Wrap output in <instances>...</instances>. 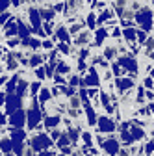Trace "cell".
I'll return each instance as SVG.
<instances>
[{"instance_id": "obj_41", "label": "cell", "mask_w": 154, "mask_h": 156, "mask_svg": "<svg viewBox=\"0 0 154 156\" xmlns=\"http://www.w3.org/2000/svg\"><path fill=\"white\" fill-rule=\"evenodd\" d=\"M149 76L152 78V80H154V65H152V69H150V73H149Z\"/></svg>"}, {"instance_id": "obj_43", "label": "cell", "mask_w": 154, "mask_h": 156, "mask_svg": "<svg viewBox=\"0 0 154 156\" xmlns=\"http://www.w3.org/2000/svg\"><path fill=\"white\" fill-rule=\"evenodd\" d=\"M6 82V76H0V84H4Z\"/></svg>"}, {"instance_id": "obj_17", "label": "cell", "mask_w": 154, "mask_h": 156, "mask_svg": "<svg viewBox=\"0 0 154 156\" xmlns=\"http://www.w3.org/2000/svg\"><path fill=\"white\" fill-rule=\"evenodd\" d=\"M143 47H145V48H143L145 56H147V54H150V52H154V35H147Z\"/></svg>"}, {"instance_id": "obj_29", "label": "cell", "mask_w": 154, "mask_h": 156, "mask_svg": "<svg viewBox=\"0 0 154 156\" xmlns=\"http://www.w3.org/2000/svg\"><path fill=\"white\" fill-rule=\"evenodd\" d=\"M95 17H97V15H95L93 11L87 15V26H89V28H95V24H97V19H95Z\"/></svg>"}, {"instance_id": "obj_22", "label": "cell", "mask_w": 154, "mask_h": 156, "mask_svg": "<svg viewBox=\"0 0 154 156\" xmlns=\"http://www.w3.org/2000/svg\"><path fill=\"white\" fill-rule=\"evenodd\" d=\"M43 62H45V58H43V56H39V54H35V56H32V58H30V65H32V67H39Z\"/></svg>"}, {"instance_id": "obj_18", "label": "cell", "mask_w": 154, "mask_h": 156, "mask_svg": "<svg viewBox=\"0 0 154 156\" xmlns=\"http://www.w3.org/2000/svg\"><path fill=\"white\" fill-rule=\"evenodd\" d=\"M80 136H82V141H84V147H86V149L89 151V149L93 147V134H91V132H82Z\"/></svg>"}, {"instance_id": "obj_28", "label": "cell", "mask_w": 154, "mask_h": 156, "mask_svg": "<svg viewBox=\"0 0 154 156\" xmlns=\"http://www.w3.org/2000/svg\"><path fill=\"white\" fill-rule=\"evenodd\" d=\"M15 34H17V24L8 23V26H6V35L9 37V35H15Z\"/></svg>"}, {"instance_id": "obj_10", "label": "cell", "mask_w": 154, "mask_h": 156, "mask_svg": "<svg viewBox=\"0 0 154 156\" xmlns=\"http://www.w3.org/2000/svg\"><path fill=\"white\" fill-rule=\"evenodd\" d=\"M113 17H115V13H113V11H111V8L108 6V8H104V9L99 13L97 23L102 26V24H106V23H111V21H113Z\"/></svg>"}, {"instance_id": "obj_25", "label": "cell", "mask_w": 154, "mask_h": 156, "mask_svg": "<svg viewBox=\"0 0 154 156\" xmlns=\"http://www.w3.org/2000/svg\"><path fill=\"white\" fill-rule=\"evenodd\" d=\"M50 101V91L48 89H41L39 93V102H48Z\"/></svg>"}, {"instance_id": "obj_2", "label": "cell", "mask_w": 154, "mask_h": 156, "mask_svg": "<svg viewBox=\"0 0 154 156\" xmlns=\"http://www.w3.org/2000/svg\"><path fill=\"white\" fill-rule=\"evenodd\" d=\"M115 63H117L124 73H128V74H132V76H136L138 71H139V62H138V58L132 56L130 52L124 54V56H117V62H115Z\"/></svg>"}, {"instance_id": "obj_35", "label": "cell", "mask_w": 154, "mask_h": 156, "mask_svg": "<svg viewBox=\"0 0 154 156\" xmlns=\"http://www.w3.org/2000/svg\"><path fill=\"white\" fill-rule=\"evenodd\" d=\"M41 47H43V48H47V50H52V48H54V47H52V41H45Z\"/></svg>"}, {"instance_id": "obj_13", "label": "cell", "mask_w": 154, "mask_h": 156, "mask_svg": "<svg viewBox=\"0 0 154 156\" xmlns=\"http://www.w3.org/2000/svg\"><path fill=\"white\" fill-rule=\"evenodd\" d=\"M82 106H84V110H86V117H87V125H89V126H95V125H97V113H95L93 106H91L89 102H84Z\"/></svg>"}, {"instance_id": "obj_42", "label": "cell", "mask_w": 154, "mask_h": 156, "mask_svg": "<svg viewBox=\"0 0 154 156\" xmlns=\"http://www.w3.org/2000/svg\"><path fill=\"white\" fill-rule=\"evenodd\" d=\"M39 156H54V154H52V152H41Z\"/></svg>"}, {"instance_id": "obj_33", "label": "cell", "mask_w": 154, "mask_h": 156, "mask_svg": "<svg viewBox=\"0 0 154 156\" xmlns=\"http://www.w3.org/2000/svg\"><path fill=\"white\" fill-rule=\"evenodd\" d=\"M145 99L150 101V102H154V93L152 91H145Z\"/></svg>"}, {"instance_id": "obj_11", "label": "cell", "mask_w": 154, "mask_h": 156, "mask_svg": "<svg viewBox=\"0 0 154 156\" xmlns=\"http://www.w3.org/2000/svg\"><path fill=\"white\" fill-rule=\"evenodd\" d=\"M110 37V32H108V28H104V26H100L97 32H95V47H102L104 45V41Z\"/></svg>"}, {"instance_id": "obj_46", "label": "cell", "mask_w": 154, "mask_h": 156, "mask_svg": "<svg viewBox=\"0 0 154 156\" xmlns=\"http://www.w3.org/2000/svg\"><path fill=\"white\" fill-rule=\"evenodd\" d=\"M152 93H154V87H152Z\"/></svg>"}, {"instance_id": "obj_27", "label": "cell", "mask_w": 154, "mask_h": 156, "mask_svg": "<svg viewBox=\"0 0 154 156\" xmlns=\"http://www.w3.org/2000/svg\"><path fill=\"white\" fill-rule=\"evenodd\" d=\"M67 143H71V141H69V138H67V134H61L60 138H58V145L63 149V147H67Z\"/></svg>"}, {"instance_id": "obj_14", "label": "cell", "mask_w": 154, "mask_h": 156, "mask_svg": "<svg viewBox=\"0 0 154 156\" xmlns=\"http://www.w3.org/2000/svg\"><path fill=\"white\" fill-rule=\"evenodd\" d=\"M91 39H93L91 32H87V30H82L78 35H76V39H74V45H84V43H89Z\"/></svg>"}, {"instance_id": "obj_24", "label": "cell", "mask_w": 154, "mask_h": 156, "mask_svg": "<svg viewBox=\"0 0 154 156\" xmlns=\"http://www.w3.org/2000/svg\"><path fill=\"white\" fill-rule=\"evenodd\" d=\"M56 71L60 73V76H61V74H65V73L71 71V65H67V63H58L56 65Z\"/></svg>"}, {"instance_id": "obj_3", "label": "cell", "mask_w": 154, "mask_h": 156, "mask_svg": "<svg viewBox=\"0 0 154 156\" xmlns=\"http://www.w3.org/2000/svg\"><path fill=\"white\" fill-rule=\"evenodd\" d=\"M97 130L99 134H113L115 130H117V121H113L110 115H100L97 117Z\"/></svg>"}, {"instance_id": "obj_7", "label": "cell", "mask_w": 154, "mask_h": 156, "mask_svg": "<svg viewBox=\"0 0 154 156\" xmlns=\"http://www.w3.org/2000/svg\"><path fill=\"white\" fill-rule=\"evenodd\" d=\"M30 145H32V149L33 151H45V149H48L50 145H52V140L50 138H47L45 134H35V136H32V140H30Z\"/></svg>"}, {"instance_id": "obj_44", "label": "cell", "mask_w": 154, "mask_h": 156, "mask_svg": "<svg viewBox=\"0 0 154 156\" xmlns=\"http://www.w3.org/2000/svg\"><path fill=\"white\" fill-rule=\"evenodd\" d=\"M150 138H152V141H154V128L150 130Z\"/></svg>"}, {"instance_id": "obj_26", "label": "cell", "mask_w": 154, "mask_h": 156, "mask_svg": "<svg viewBox=\"0 0 154 156\" xmlns=\"http://www.w3.org/2000/svg\"><path fill=\"white\" fill-rule=\"evenodd\" d=\"M138 115H141V117H150L149 106H138Z\"/></svg>"}, {"instance_id": "obj_1", "label": "cell", "mask_w": 154, "mask_h": 156, "mask_svg": "<svg viewBox=\"0 0 154 156\" xmlns=\"http://www.w3.org/2000/svg\"><path fill=\"white\" fill-rule=\"evenodd\" d=\"M134 23L139 26L138 30H141L145 34L152 32V28H154V15H152V9H150L149 4H141V8L136 11V15H134Z\"/></svg>"}, {"instance_id": "obj_31", "label": "cell", "mask_w": 154, "mask_h": 156, "mask_svg": "<svg viewBox=\"0 0 154 156\" xmlns=\"http://www.w3.org/2000/svg\"><path fill=\"white\" fill-rule=\"evenodd\" d=\"M35 76H37V80H43V78H47V76H45V69H43V67H37V69H35Z\"/></svg>"}, {"instance_id": "obj_37", "label": "cell", "mask_w": 154, "mask_h": 156, "mask_svg": "<svg viewBox=\"0 0 154 156\" xmlns=\"http://www.w3.org/2000/svg\"><path fill=\"white\" fill-rule=\"evenodd\" d=\"M45 30H47V34H52V23H47L45 24Z\"/></svg>"}, {"instance_id": "obj_4", "label": "cell", "mask_w": 154, "mask_h": 156, "mask_svg": "<svg viewBox=\"0 0 154 156\" xmlns=\"http://www.w3.org/2000/svg\"><path fill=\"white\" fill-rule=\"evenodd\" d=\"M134 86H136V76H132V74L115 78V87H117V93L119 95H126L128 91L134 89Z\"/></svg>"}, {"instance_id": "obj_32", "label": "cell", "mask_w": 154, "mask_h": 156, "mask_svg": "<svg viewBox=\"0 0 154 156\" xmlns=\"http://www.w3.org/2000/svg\"><path fill=\"white\" fill-rule=\"evenodd\" d=\"M58 50H61L63 54H71V48H69L67 43H60V45H58Z\"/></svg>"}, {"instance_id": "obj_47", "label": "cell", "mask_w": 154, "mask_h": 156, "mask_svg": "<svg viewBox=\"0 0 154 156\" xmlns=\"http://www.w3.org/2000/svg\"><path fill=\"white\" fill-rule=\"evenodd\" d=\"M8 156H11V154H8Z\"/></svg>"}, {"instance_id": "obj_9", "label": "cell", "mask_w": 154, "mask_h": 156, "mask_svg": "<svg viewBox=\"0 0 154 156\" xmlns=\"http://www.w3.org/2000/svg\"><path fill=\"white\" fill-rule=\"evenodd\" d=\"M123 41L128 45H134L136 43V37H138V28H123Z\"/></svg>"}, {"instance_id": "obj_8", "label": "cell", "mask_w": 154, "mask_h": 156, "mask_svg": "<svg viewBox=\"0 0 154 156\" xmlns=\"http://www.w3.org/2000/svg\"><path fill=\"white\" fill-rule=\"evenodd\" d=\"M102 47H104V48H102V58L113 63V62H115V58L119 56V54H117V43L110 41V43H104Z\"/></svg>"}, {"instance_id": "obj_45", "label": "cell", "mask_w": 154, "mask_h": 156, "mask_svg": "<svg viewBox=\"0 0 154 156\" xmlns=\"http://www.w3.org/2000/svg\"><path fill=\"white\" fill-rule=\"evenodd\" d=\"M58 156H65V154H58Z\"/></svg>"}, {"instance_id": "obj_16", "label": "cell", "mask_w": 154, "mask_h": 156, "mask_svg": "<svg viewBox=\"0 0 154 156\" xmlns=\"http://www.w3.org/2000/svg\"><path fill=\"white\" fill-rule=\"evenodd\" d=\"M56 35L60 37L63 43H69V41H71V35H69V32H67L65 26H58V28H56Z\"/></svg>"}, {"instance_id": "obj_6", "label": "cell", "mask_w": 154, "mask_h": 156, "mask_svg": "<svg viewBox=\"0 0 154 156\" xmlns=\"http://www.w3.org/2000/svg\"><path fill=\"white\" fill-rule=\"evenodd\" d=\"M80 86H82V87H86V86H89V87L100 86V76H99L97 69H95V67H89L87 74H84V78H80Z\"/></svg>"}, {"instance_id": "obj_20", "label": "cell", "mask_w": 154, "mask_h": 156, "mask_svg": "<svg viewBox=\"0 0 154 156\" xmlns=\"http://www.w3.org/2000/svg\"><path fill=\"white\" fill-rule=\"evenodd\" d=\"M80 106H82V101H80L78 95L69 97V108H72V110H80Z\"/></svg>"}, {"instance_id": "obj_23", "label": "cell", "mask_w": 154, "mask_h": 156, "mask_svg": "<svg viewBox=\"0 0 154 156\" xmlns=\"http://www.w3.org/2000/svg\"><path fill=\"white\" fill-rule=\"evenodd\" d=\"M67 84H69V87L80 86V76H78V74H71V76L67 78Z\"/></svg>"}, {"instance_id": "obj_21", "label": "cell", "mask_w": 154, "mask_h": 156, "mask_svg": "<svg viewBox=\"0 0 154 156\" xmlns=\"http://www.w3.org/2000/svg\"><path fill=\"white\" fill-rule=\"evenodd\" d=\"M141 152H143V156H152V154H154V141H152V140L147 141V143L141 147Z\"/></svg>"}, {"instance_id": "obj_40", "label": "cell", "mask_w": 154, "mask_h": 156, "mask_svg": "<svg viewBox=\"0 0 154 156\" xmlns=\"http://www.w3.org/2000/svg\"><path fill=\"white\" fill-rule=\"evenodd\" d=\"M149 110H150V115L154 117V102H150V104H149Z\"/></svg>"}, {"instance_id": "obj_15", "label": "cell", "mask_w": 154, "mask_h": 156, "mask_svg": "<svg viewBox=\"0 0 154 156\" xmlns=\"http://www.w3.org/2000/svg\"><path fill=\"white\" fill-rule=\"evenodd\" d=\"M60 121H61V117H60V115H47V119H45V126L54 130L58 125H60Z\"/></svg>"}, {"instance_id": "obj_36", "label": "cell", "mask_w": 154, "mask_h": 156, "mask_svg": "<svg viewBox=\"0 0 154 156\" xmlns=\"http://www.w3.org/2000/svg\"><path fill=\"white\" fill-rule=\"evenodd\" d=\"M8 8H9V4H8V2H0V13H2L4 9H8Z\"/></svg>"}, {"instance_id": "obj_34", "label": "cell", "mask_w": 154, "mask_h": 156, "mask_svg": "<svg viewBox=\"0 0 154 156\" xmlns=\"http://www.w3.org/2000/svg\"><path fill=\"white\" fill-rule=\"evenodd\" d=\"M54 80H56L58 84H67V80H65L63 76H60V74H56V78H54Z\"/></svg>"}, {"instance_id": "obj_30", "label": "cell", "mask_w": 154, "mask_h": 156, "mask_svg": "<svg viewBox=\"0 0 154 156\" xmlns=\"http://www.w3.org/2000/svg\"><path fill=\"white\" fill-rule=\"evenodd\" d=\"M0 149L8 152V151L11 149V140H2V141H0Z\"/></svg>"}, {"instance_id": "obj_12", "label": "cell", "mask_w": 154, "mask_h": 156, "mask_svg": "<svg viewBox=\"0 0 154 156\" xmlns=\"http://www.w3.org/2000/svg\"><path fill=\"white\" fill-rule=\"evenodd\" d=\"M130 136H132V141L136 143V141H141V140H145L147 132H145V128H141V126H134V125L130 123Z\"/></svg>"}, {"instance_id": "obj_19", "label": "cell", "mask_w": 154, "mask_h": 156, "mask_svg": "<svg viewBox=\"0 0 154 156\" xmlns=\"http://www.w3.org/2000/svg\"><path fill=\"white\" fill-rule=\"evenodd\" d=\"M24 117H26V115H24L23 110H21V112H17V113L11 117V125H13V126H23V119H24Z\"/></svg>"}, {"instance_id": "obj_5", "label": "cell", "mask_w": 154, "mask_h": 156, "mask_svg": "<svg viewBox=\"0 0 154 156\" xmlns=\"http://www.w3.org/2000/svg\"><path fill=\"white\" fill-rule=\"evenodd\" d=\"M100 147H102V151H104L106 156H117L119 151H121V143H119V140L115 138V136H110V138H106L104 143H102Z\"/></svg>"}, {"instance_id": "obj_38", "label": "cell", "mask_w": 154, "mask_h": 156, "mask_svg": "<svg viewBox=\"0 0 154 156\" xmlns=\"http://www.w3.org/2000/svg\"><path fill=\"white\" fill-rule=\"evenodd\" d=\"M37 89H39V82H35V84L32 86V93L35 95V93H37Z\"/></svg>"}, {"instance_id": "obj_39", "label": "cell", "mask_w": 154, "mask_h": 156, "mask_svg": "<svg viewBox=\"0 0 154 156\" xmlns=\"http://www.w3.org/2000/svg\"><path fill=\"white\" fill-rule=\"evenodd\" d=\"M8 17H9V13H2V15H0V23H4Z\"/></svg>"}]
</instances>
